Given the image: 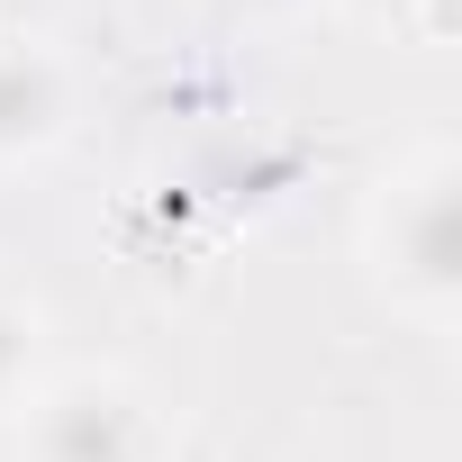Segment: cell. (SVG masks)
<instances>
[{
    "label": "cell",
    "instance_id": "3957f363",
    "mask_svg": "<svg viewBox=\"0 0 462 462\" xmlns=\"http://www.w3.org/2000/svg\"><path fill=\"white\" fill-rule=\"evenodd\" d=\"M73 127V73L55 46L0 37V163H28L46 145H64Z\"/></svg>",
    "mask_w": 462,
    "mask_h": 462
},
{
    "label": "cell",
    "instance_id": "277c9868",
    "mask_svg": "<svg viewBox=\"0 0 462 462\" xmlns=\"http://www.w3.org/2000/svg\"><path fill=\"white\" fill-rule=\"evenodd\" d=\"M37 354H46V318H37L28 300H10V291H0V408H10V399H28Z\"/></svg>",
    "mask_w": 462,
    "mask_h": 462
},
{
    "label": "cell",
    "instance_id": "5b68a950",
    "mask_svg": "<svg viewBox=\"0 0 462 462\" xmlns=\"http://www.w3.org/2000/svg\"><path fill=\"white\" fill-rule=\"evenodd\" d=\"M399 28H408L417 46H453V37H462V0H417Z\"/></svg>",
    "mask_w": 462,
    "mask_h": 462
},
{
    "label": "cell",
    "instance_id": "6da1fadb",
    "mask_svg": "<svg viewBox=\"0 0 462 462\" xmlns=\"http://www.w3.org/2000/svg\"><path fill=\"white\" fill-rule=\"evenodd\" d=\"M372 282L390 291V309L444 327L462 300V154L453 145H417L408 163L381 172L372 190Z\"/></svg>",
    "mask_w": 462,
    "mask_h": 462
},
{
    "label": "cell",
    "instance_id": "7a4b0ae2",
    "mask_svg": "<svg viewBox=\"0 0 462 462\" xmlns=\"http://www.w3.org/2000/svg\"><path fill=\"white\" fill-rule=\"evenodd\" d=\"M37 462H163V417L127 372H64L28 399Z\"/></svg>",
    "mask_w": 462,
    "mask_h": 462
},
{
    "label": "cell",
    "instance_id": "8992f818",
    "mask_svg": "<svg viewBox=\"0 0 462 462\" xmlns=\"http://www.w3.org/2000/svg\"><path fill=\"white\" fill-rule=\"evenodd\" d=\"M345 10H363V19H381V28H399V19L417 10V0H345Z\"/></svg>",
    "mask_w": 462,
    "mask_h": 462
},
{
    "label": "cell",
    "instance_id": "52a82bcc",
    "mask_svg": "<svg viewBox=\"0 0 462 462\" xmlns=\"http://www.w3.org/2000/svg\"><path fill=\"white\" fill-rule=\"evenodd\" d=\"M236 10H291V0H236Z\"/></svg>",
    "mask_w": 462,
    "mask_h": 462
}]
</instances>
